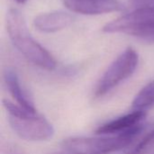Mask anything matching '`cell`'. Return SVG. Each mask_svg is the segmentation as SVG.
<instances>
[{"mask_svg": "<svg viewBox=\"0 0 154 154\" xmlns=\"http://www.w3.org/2000/svg\"><path fill=\"white\" fill-rule=\"evenodd\" d=\"M6 30L14 47L28 61L47 70L56 68L57 63L52 55L31 36L25 19L19 10L12 8L8 11Z\"/></svg>", "mask_w": 154, "mask_h": 154, "instance_id": "1", "label": "cell"}, {"mask_svg": "<svg viewBox=\"0 0 154 154\" xmlns=\"http://www.w3.org/2000/svg\"><path fill=\"white\" fill-rule=\"evenodd\" d=\"M143 130V125L118 134L98 137H71L62 141L61 147L70 154H111L131 144Z\"/></svg>", "mask_w": 154, "mask_h": 154, "instance_id": "2", "label": "cell"}, {"mask_svg": "<svg viewBox=\"0 0 154 154\" xmlns=\"http://www.w3.org/2000/svg\"><path fill=\"white\" fill-rule=\"evenodd\" d=\"M138 63V52L134 48L128 47L112 62L100 78L95 88V97H101L106 95L130 78L136 70Z\"/></svg>", "mask_w": 154, "mask_h": 154, "instance_id": "3", "label": "cell"}, {"mask_svg": "<svg viewBox=\"0 0 154 154\" xmlns=\"http://www.w3.org/2000/svg\"><path fill=\"white\" fill-rule=\"evenodd\" d=\"M9 125L14 133L25 141H47L54 134L51 124L37 113L24 116H8Z\"/></svg>", "mask_w": 154, "mask_h": 154, "instance_id": "4", "label": "cell"}, {"mask_svg": "<svg viewBox=\"0 0 154 154\" xmlns=\"http://www.w3.org/2000/svg\"><path fill=\"white\" fill-rule=\"evenodd\" d=\"M66 8L73 13L97 15L124 9L117 0H62Z\"/></svg>", "mask_w": 154, "mask_h": 154, "instance_id": "5", "label": "cell"}, {"mask_svg": "<svg viewBox=\"0 0 154 154\" xmlns=\"http://www.w3.org/2000/svg\"><path fill=\"white\" fill-rule=\"evenodd\" d=\"M145 116L146 113L132 111L127 115L117 117L98 126L96 130V134L98 135H106L118 134L127 132L134 127L143 125Z\"/></svg>", "mask_w": 154, "mask_h": 154, "instance_id": "6", "label": "cell"}, {"mask_svg": "<svg viewBox=\"0 0 154 154\" xmlns=\"http://www.w3.org/2000/svg\"><path fill=\"white\" fill-rule=\"evenodd\" d=\"M74 21V16L64 11H52L37 15L33 24L37 30L43 32H55L69 26Z\"/></svg>", "mask_w": 154, "mask_h": 154, "instance_id": "7", "label": "cell"}, {"mask_svg": "<svg viewBox=\"0 0 154 154\" xmlns=\"http://www.w3.org/2000/svg\"><path fill=\"white\" fill-rule=\"evenodd\" d=\"M4 80L8 92L16 101V104L26 109L36 111L32 97L21 85L19 77L14 69L8 68L5 70Z\"/></svg>", "mask_w": 154, "mask_h": 154, "instance_id": "8", "label": "cell"}, {"mask_svg": "<svg viewBox=\"0 0 154 154\" xmlns=\"http://www.w3.org/2000/svg\"><path fill=\"white\" fill-rule=\"evenodd\" d=\"M154 106V80L143 87L132 103V111L143 112Z\"/></svg>", "mask_w": 154, "mask_h": 154, "instance_id": "9", "label": "cell"}, {"mask_svg": "<svg viewBox=\"0 0 154 154\" xmlns=\"http://www.w3.org/2000/svg\"><path fill=\"white\" fill-rule=\"evenodd\" d=\"M127 154H154V129Z\"/></svg>", "mask_w": 154, "mask_h": 154, "instance_id": "10", "label": "cell"}, {"mask_svg": "<svg viewBox=\"0 0 154 154\" xmlns=\"http://www.w3.org/2000/svg\"><path fill=\"white\" fill-rule=\"evenodd\" d=\"M17 3H19V4H23V3H25L27 0H15Z\"/></svg>", "mask_w": 154, "mask_h": 154, "instance_id": "11", "label": "cell"}]
</instances>
